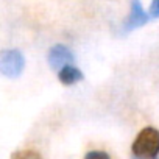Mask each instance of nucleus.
I'll use <instances>...</instances> for the list:
<instances>
[{"label": "nucleus", "mask_w": 159, "mask_h": 159, "mask_svg": "<svg viewBox=\"0 0 159 159\" xmlns=\"http://www.w3.org/2000/svg\"><path fill=\"white\" fill-rule=\"evenodd\" d=\"M159 154V131L153 126L143 128L133 142L131 157L157 159Z\"/></svg>", "instance_id": "obj_1"}, {"label": "nucleus", "mask_w": 159, "mask_h": 159, "mask_svg": "<svg viewBox=\"0 0 159 159\" xmlns=\"http://www.w3.org/2000/svg\"><path fill=\"white\" fill-rule=\"evenodd\" d=\"M25 69V58L24 55L16 50H3L0 53V72L8 78H17Z\"/></svg>", "instance_id": "obj_2"}, {"label": "nucleus", "mask_w": 159, "mask_h": 159, "mask_svg": "<svg viewBox=\"0 0 159 159\" xmlns=\"http://www.w3.org/2000/svg\"><path fill=\"white\" fill-rule=\"evenodd\" d=\"M150 13H145L140 0H131V7H129V16L126 17V20L122 25V31L123 33H129L136 28L143 27L148 20H150Z\"/></svg>", "instance_id": "obj_3"}, {"label": "nucleus", "mask_w": 159, "mask_h": 159, "mask_svg": "<svg viewBox=\"0 0 159 159\" xmlns=\"http://www.w3.org/2000/svg\"><path fill=\"white\" fill-rule=\"evenodd\" d=\"M47 61H48V66H50L53 70L59 72V70L64 69L66 66H72V62L75 61V56H73L72 50H70L67 45L56 44V45H53V47L48 50Z\"/></svg>", "instance_id": "obj_4"}, {"label": "nucleus", "mask_w": 159, "mask_h": 159, "mask_svg": "<svg viewBox=\"0 0 159 159\" xmlns=\"http://www.w3.org/2000/svg\"><path fill=\"white\" fill-rule=\"evenodd\" d=\"M83 72L80 70L78 67L75 66H66L64 69H61L58 72V80L59 83L64 84V86H72V84H76L80 81H83Z\"/></svg>", "instance_id": "obj_5"}, {"label": "nucleus", "mask_w": 159, "mask_h": 159, "mask_svg": "<svg viewBox=\"0 0 159 159\" xmlns=\"http://www.w3.org/2000/svg\"><path fill=\"white\" fill-rule=\"evenodd\" d=\"M11 159H42V156L33 150H19V151L13 153Z\"/></svg>", "instance_id": "obj_6"}, {"label": "nucleus", "mask_w": 159, "mask_h": 159, "mask_svg": "<svg viewBox=\"0 0 159 159\" xmlns=\"http://www.w3.org/2000/svg\"><path fill=\"white\" fill-rule=\"evenodd\" d=\"M84 159H109V156H108V153H105V151L95 150V151H89V153L84 156Z\"/></svg>", "instance_id": "obj_7"}, {"label": "nucleus", "mask_w": 159, "mask_h": 159, "mask_svg": "<svg viewBox=\"0 0 159 159\" xmlns=\"http://www.w3.org/2000/svg\"><path fill=\"white\" fill-rule=\"evenodd\" d=\"M150 17H151V19H159V0H151V5H150Z\"/></svg>", "instance_id": "obj_8"}, {"label": "nucleus", "mask_w": 159, "mask_h": 159, "mask_svg": "<svg viewBox=\"0 0 159 159\" xmlns=\"http://www.w3.org/2000/svg\"><path fill=\"white\" fill-rule=\"evenodd\" d=\"M131 159H137V157H131Z\"/></svg>", "instance_id": "obj_9"}]
</instances>
